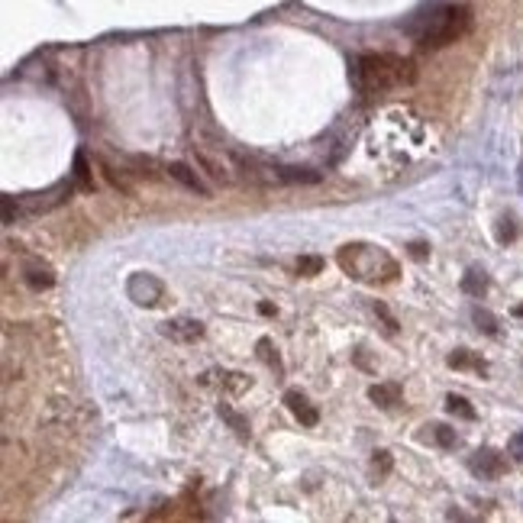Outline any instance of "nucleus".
I'll list each match as a JSON object with an SVG mask.
<instances>
[{"instance_id":"nucleus-2","label":"nucleus","mask_w":523,"mask_h":523,"mask_svg":"<svg viewBox=\"0 0 523 523\" xmlns=\"http://www.w3.org/2000/svg\"><path fill=\"white\" fill-rule=\"evenodd\" d=\"M356 88L362 94H371V91H388V88H398V84H413L417 81V65L411 58H401V56H362L356 62Z\"/></svg>"},{"instance_id":"nucleus-15","label":"nucleus","mask_w":523,"mask_h":523,"mask_svg":"<svg viewBox=\"0 0 523 523\" xmlns=\"http://www.w3.org/2000/svg\"><path fill=\"white\" fill-rule=\"evenodd\" d=\"M75 181H78V188H81L84 194H88V191H94L91 171H88V155H84V152L75 155Z\"/></svg>"},{"instance_id":"nucleus-1","label":"nucleus","mask_w":523,"mask_h":523,"mask_svg":"<svg viewBox=\"0 0 523 523\" xmlns=\"http://www.w3.org/2000/svg\"><path fill=\"white\" fill-rule=\"evenodd\" d=\"M407 29L417 36L423 49H443V46L462 39L472 29V10L462 7V4H453V7H440L436 4V7L417 14V20Z\"/></svg>"},{"instance_id":"nucleus-25","label":"nucleus","mask_w":523,"mask_h":523,"mask_svg":"<svg viewBox=\"0 0 523 523\" xmlns=\"http://www.w3.org/2000/svg\"><path fill=\"white\" fill-rule=\"evenodd\" d=\"M375 314L381 317L384 323H388V333H398V320H394V317L388 314V307H384V304H375Z\"/></svg>"},{"instance_id":"nucleus-17","label":"nucleus","mask_w":523,"mask_h":523,"mask_svg":"<svg viewBox=\"0 0 523 523\" xmlns=\"http://www.w3.org/2000/svg\"><path fill=\"white\" fill-rule=\"evenodd\" d=\"M495 233H497V243H501V245L514 243V239H517V220L504 213L501 220H497V230H495Z\"/></svg>"},{"instance_id":"nucleus-5","label":"nucleus","mask_w":523,"mask_h":523,"mask_svg":"<svg viewBox=\"0 0 523 523\" xmlns=\"http://www.w3.org/2000/svg\"><path fill=\"white\" fill-rule=\"evenodd\" d=\"M285 404H287V411H291L304 426H317L320 413H317V407L307 404V398H304L300 391H287V394H285Z\"/></svg>"},{"instance_id":"nucleus-3","label":"nucleus","mask_w":523,"mask_h":523,"mask_svg":"<svg viewBox=\"0 0 523 523\" xmlns=\"http://www.w3.org/2000/svg\"><path fill=\"white\" fill-rule=\"evenodd\" d=\"M384 252H378V249H371V245H362V243H356V245H342L339 249V265L346 268L349 275H356V278H365V281H388L381 272H378V262H384Z\"/></svg>"},{"instance_id":"nucleus-7","label":"nucleus","mask_w":523,"mask_h":523,"mask_svg":"<svg viewBox=\"0 0 523 523\" xmlns=\"http://www.w3.org/2000/svg\"><path fill=\"white\" fill-rule=\"evenodd\" d=\"M23 281H26L33 291H49L52 285H56V275H52L49 265H39V262H29L26 268H23Z\"/></svg>"},{"instance_id":"nucleus-11","label":"nucleus","mask_w":523,"mask_h":523,"mask_svg":"<svg viewBox=\"0 0 523 523\" xmlns=\"http://www.w3.org/2000/svg\"><path fill=\"white\" fill-rule=\"evenodd\" d=\"M275 178L278 181H287V184H317L320 181V174L317 171H307V168H275Z\"/></svg>"},{"instance_id":"nucleus-6","label":"nucleus","mask_w":523,"mask_h":523,"mask_svg":"<svg viewBox=\"0 0 523 523\" xmlns=\"http://www.w3.org/2000/svg\"><path fill=\"white\" fill-rule=\"evenodd\" d=\"M168 174H171L178 184H184L188 191H194V194L210 197V191L204 188V181L197 178V171H191V165H184V162H171V165H168Z\"/></svg>"},{"instance_id":"nucleus-9","label":"nucleus","mask_w":523,"mask_h":523,"mask_svg":"<svg viewBox=\"0 0 523 523\" xmlns=\"http://www.w3.org/2000/svg\"><path fill=\"white\" fill-rule=\"evenodd\" d=\"M423 440H433L440 449H455L459 446V433L453 430L449 423H430V426H423Z\"/></svg>"},{"instance_id":"nucleus-16","label":"nucleus","mask_w":523,"mask_h":523,"mask_svg":"<svg viewBox=\"0 0 523 523\" xmlns=\"http://www.w3.org/2000/svg\"><path fill=\"white\" fill-rule=\"evenodd\" d=\"M446 411L455 413V417H462V420H475V417H478V413H475V407L468 404L462 394H449V398H446Z\"/></svg>"},{"instance_id":"nucleus-21","label":"nucleus","mask_w":523,"mask_h":523,"mask_svg":"<svg viewBox=\"0 0 523 523\" xmlns=\"http://www.w3.org/2000/svg\"><path fill=\"white\" fill-rule=\"evenodd\" d=\"M220 417H223V420H230V426L239 433V436H243V440H249V423H245V420L239 417V413H233L230 407H220Z\"/></svg>"},{"instance_id":"nucleus-27","label":"nucleus","mask_w":523,"mask_h":523,"mask_svg":"<svg viewBox=\"0 0 523 523\" xmlns=\"http://www.w3.org/2000/svg\"><path fill=\"white\" fill-rule=\"evenodd\" d=\"M258 310H262V314H265V317H272V314H275V307H272V304H258Z\"/></svg>"},{"instance_id":"nucleus-28","label":"nucleus","mask_w":523,"mask_h":523,"mask_svg":"<svg viewBox=\"0 0 523 523\" xmlns=\"http://www.w3.org/2000/svg\"><path fill=\"white\" fill-rule=\"evenodd\" d=\"M514 314H517V317H523V304H520V307H517V310H514Z\"/></svg>"},{"instance_id":"nucleus-26","label":"nucleus","mask_w":523,"mask_h":523,"mask_svg":"<svg viewBox=\"0 0 523 523\" xmlns=\"http://www.w3.org/2000/svg\"><path fill=\"white\" fill-rule=\"evenodd\" d=\"M407 252H411V258H420V262H423V258L430 255V245H426V243H411V249H407Z\"/></svg>"},{"instance_id":"nucleus-22","label":"nucleus","mask_w":523,"mask_h":523,"mask_svg":"<svg viewBox=\"0 0 523 523\" xmlns=\"http://www.w3.org/2000/svg\"><path fill=\"white\" fill-rule=\"evenodd\" d=\"M391 453H384V449H378L375 455H371V468H375V475L378 478H384V475H391Z\"/></svg>"},{"instance_id":"nucleus-13","label":"nucleus","mask_w":523,"mask_h":523,"mask_svg":"<svg viewBox=\"0 0 523 523\" xmlns=\"http://www.w3.org/2000/svg\"><path fill=\"white\" fill-rule=\"evenodd\" d=\"M446 362H449V369H475V371H482V375L488 371V365H485L482 359H475L468 349H455Z\"/></svg>"},{"instance_id":"nucleus-24","label":"nucleus","mask_w":523,"mask_h":523,"mask_svg":"<svg viewBox=\"0 0 523 523\" xmlns=\"http://www.w3.org/2000/svg\"><path fill=\"white\" fill-rule=\"evenodd\" d=\"M104 174H107V181H110L113 188H123V191H130V184H126V178H123V174H117V168L104 165Z\"/></svg>"},{"instance_id":"nucleus-23","label":"nucleus","mask_w":523,"mask_h":523,"mask_svg":"<svg viewBox=\"0 0 523 523\" xmlns=\"http://www.w3.org/2000/svg\"><path fill=\"white\" fill-rule=\"evenodd\" d=\"M507 453L514 455L517 462H523V430H520V433H514V436H510V443H507Z\"/></svg>"},{"instance_id":"nucleus-4","label":"nucleus","mask_w":523,"mask_h":523,"mask_svg":"<svg viewBox=\"0 0 523 523\" xmlns=\"http://www.w3.org/2000/svg\"><path fill=\"white\" fill-rule=\"evenodd\" d=\"M468 468H472L478 478H501L504 472H507V459H504L497 449H478V453L468 459Z\"/></svg>"},{"instance_id":"nucleus-10","label":"nucleus","mask_w":523,"mask_h":523,"mask_svg":"<svg viewBox=\"0 0 523 523\" xmlns=\"http://www.w3.org/2000/svg\"><path fill=\"white\" fill-rule=\"evenodd\" d=\"M369 398L375 401L378 407H394V404H401V384H371L369 388Z\"/></svg>"},{"instance_id":"nucleus-19","label":"nucleus","mask_w":523,"mask_h":523,"mask_svg":"<svg viewBox=\"0 0 523 523\" xmlns=\"http://www.w3.org/2000/svg\"><path fill=\"white\" fill-rule=\"evenodd\" d=\"M255 349H258V356L265 359V362L272 365V369H278V371H281V359H278V349L272 346V339H258V346H255Z\"/></svg>"},{"instance_id":"nucleus-18","label":"nucleus","mask_w":523,"mask_h":523,"mask_svg":"<svg viewBox=\"0 0 523 523\" xmlns=\"http://www.w3.org/2000/svg\"><path fill=\"white\" fill-rule=\"evenodd\" d=\"M475 323H478V329H482V333L497 336V320H495V314H488V310H482V307H475Z\"/></svg>"},{"instance_id":"nucleus-14","label":"nucleus","mask_w":523,"mask_h":523,"mask_svg":"<svg viewBox=\"0 0 523 523\" xmlns=\"http://www.w3.org/2000/svg\"><path fill=\"white\" fill-rule=\"evenodd\" d=\"M194 155H197V165H204V168H207V174H210V178H213V181H223V184L230 181V174H226V168L220 165V162H213L207 152H201V149H194Z\"/></svg>"},{"instance_id":"nucleus-20","label":"nucleus","mask_w":523,"mask_h":523,"mask_svg":"<svg viewBox=\"0 0 523 523\" xmlns=\"http://www.w3.org/2000/svg\"><path fill=\"white\" fill-rule=\"evenodd\" d=\"M297 272L300 275H320L323 272V258L320 255H300L297 258Z\"/></svg>"},{"instance_id":"nucleus-12","label":"nucleus","mask_w":523,"mask_h":523,"mask_svg":"<svg viewBox=\"0 0 523 523\" xmlns=\"http://www.w3.org/2000/svg\"><path fill=\"white\" fill-rule=\"evenodd\" d=\"M462 291L472 294V297H485V291H488V278H485V272L468 268V272L462 275Z\"/></svg>"},{"instance_id":"nucleus-8","label":"nucleus","mask_w":523,"mask_h":523,"mask_svg":"<svg viewBox=\"0 0 523 523\" xmlns=\"http://www.w3.org/2000/svg\"><path fill=\"white\" fill-rule=\"evenodd\" d=\"M165 336H171V339H178V342H194L204 336V327L197 320H168Z\"/></svg>"}]
</instances>
